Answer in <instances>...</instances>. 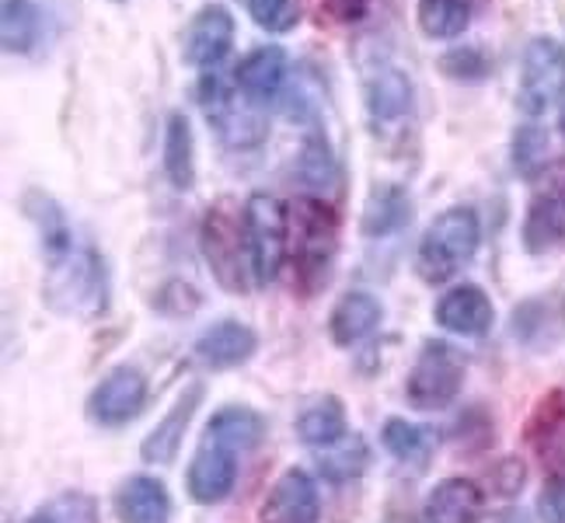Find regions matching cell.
I'll use <instances>...</instances> for the list:
<instances>
[{
	"instance_id": "44dd1931",
	"label": "cell",
	"mask_w": 565,
	"mask_h": 523,
	"mask_svg": "<svg viewBox=\"0 0 565 523\" xmlns=\"http://www.w3.org/2000/svg\"><path fill=\"white\" fill-rule=\"evenodd\" d=\"M412 221V200L402 185H374L371 195L363 203V216H360V231L366 237H391L398 234L405 224Z\"/></svg>"
},
{
	"instance_id": "d6a6232c",
	"label": "cell",
	"mask_w": 565,
	"mask_h": 523,
	"mask_svg": "<svg viewBox=\"0 0 565 523\" xmlns=\"http://www.w3.org/2000/svg\"><path fill=\"white\" fill-rule=\"evenodd\" d=\"M248 14L266 32H290L300 21L297 0H248Z\"/></svg>"
},
{
	"instance_id": "5b68a950",
	"label": "cell",
	"mask_w": 565,
	"mask_h": 523,
	"mask_svg": "<svg viewBox=\"0 0 565 523\" xmlns=\"http://www.w3.org/2000/svg\"><path fill=\"white\" fill-rule=\"evenodd\" d=\"M248 262L255 287H269L279 276L290 248V210L269 192H252L245 200Z\"/></svg>"
},
{
	"instance_id": "8d00e7d4",
	"label": "cell",
	"mask_w": 565,
	"mask_h": 523,
	"mask_svg": "<svg viewBox=\"0 0 565 523\" xmlns=\"http://www.w3.org/2000/svg\"><path fill=\"white\" fill-rule=\"evenodd\" d=\"M384 523H416V516L405 513V510H391V513L384 516Z\"/></svg>"
},
{
	"instance_id": "e575fe53",
	"label": "cell",
	"mask_w": 565,
	"mask_h": 523,
	"mask_svg": "<svg viewBox=\"0 0 565 523\" xmlns=\"http://www.w3.org/2000/svg\"><path fill=\"white\" fill-rule=\"evenodd\" d=\"M537 520L541 523H565V471L552 474L545 489L537 492Z\"/></svg>"
},
{
	"instance_id": "f546056e",
	"label": "cell",
	"mask_w": 565,
	"mask_h": 523,
	"mask_svg": "<svg viewBox=\"0 0 565 523\" xmlns=\"http://www.w3.org/2000/svg\"><path fill=\"white\" fill-rule=\"evenodd\" d=\"M29 523H102V513H98V499L88 495V492H60L53 495L50 503H42Z\"/></svg>"
},
{
	"instance_id": "d6986e66",
	"label": "cell",
	"mask_w": 565,
	"mask_h": 523,
	"mask_svg": "<svg viewBox=\"0 0 565 523\" xmlns=\"http://www.w3.org/2000/svg\"><path fill=\"white\" fill-rule=\"evenodd\" d=\"M381 318H384V308L374 293H366V290L342 293L329 314V335L339 349H353L381 329Z\"/></svg>"
},
{
	"instance_id": "4fadbf2b",
	"label": "cell",
	"mask_w": 565,
	"mask_h": 523,
	"mask_svg": "<svg viewBox=\"0 0 565 523\" xmlns=\"http://www.w3.org/2000/svg\"><path fill=\"white\" fill-rule=\"evenodd\" d=\"M366 116L381 137L398 134L412 119V81L398 67H381L366 81Z\"/></svg>"
},
{
	"instance_id": "277c9868",
	"label": "cell",
	"mask_w": 565,
	"mask_h": 523,
	"mask_svg": "<svg viewBox=\"0 0 565 523\" xmlns=\"http://www.w3.org/2000/svg\"><path fill=\"white\" fill-rule=\"evenodd\" d=\"M294 206V287L315 293L329 279L339 248V213L324 200H297Z\"/></svg>"
},
{
	"instance_id": "ac0fdd59",
	"label": "cell",
	"mask_w": 565,
	"mask_h": 523,
	"mask_svg": "<svg viewBox=\"0 0 565 523\" xmlns=\"http://www.w3.org/2000/svg\"><path fill=\"white\" fill-rule=\"evenodd\" d=\"M200 398H203V384H189V391H182L179 402L164 412V419L143 436L140 457L147 465H171L175 461L179 447L185 440V429L195 416V408H200Z\"/></svg>"
},
{
	"instance_id": "6da1fadb",
	"label": "cell",
	"mask_w": 565,
	"mask_h": 523,
	"mask_svg": "<svg viewBox=\"0 0 565 523\" xmlns=\"http://www.w3.org/2000/svg\"><path fill=\"white\" fill-rule=\"evenodd\" d=\"M42 297H46V303L56 314H67L77 321L98 318L108 303V279H105L102 255L84 245H71L50 255Z\"/></svg>"
},
{
	"instance_id": "1f68e13d",
	"label": "cell",
	"mask_w": 565,
	"mask_h": 523,
	"mask_svg": "<svg viewBox=\"0 0 565 523\" xmlns=\"http://www.w3.org/2000/svg\"><path fill=\"white\" fill-rule=\"evenodd\" d=\"M440 71L458 81H482L492 74V60L478 46H458L440 56Z\"/></svg>"
},
{
	"instance_id": "8992f818",
	"label": "cell",
	"mask_w": 565,
	"mask_h": 523,
	"mask_svg": "<svg viewBox=\"0 0 565 523\" xmlns=\"http://www.w3.org/2000/svg\"><path fill=\"white\" fill-rule=\"evenodd\" d=\"M465 374H468V363L450 342H440V339L426 342L405 381V398L419 412H440L450 402H458L465 387Z\"/></svg>"
},
{
	"instance_id": "7a4b0ae2",
	"label": "cell",
	"mask_w": 565,
	"mask_h": 523,
	"mask_svg": "<svg viewBox=\"0 0 565 523\" xmlns=\"http://www.w3.org/2000/svg\"><path fill=\"white\" fill-rule=\"evenodd\" d=\"M203 258L227 293H248L252 262H248V231H245V206L234 200H216L200 227Z\"/></svg>"
},
{
	"instance_id": "7402d4cb",
	"label": "cell",
	"mask_w": 565,
	"mask_h": 523,
	"mask_svg": "<svg viewBox=\"0 0 565 523\" xmlns=\"http://www.w3.org/2000/svg\"><path fill=\"white\" fill-rule=\"evenodd\" d=\"M266 436V419L258 416L248 405H227L221 412H213L206 423V440H216L231 447L234 453H248L263 444Z\"/></svg>"
},
{
	"instance_id": "52a82bcc",
	"label": "cell",
	"mask_w": 565,
	"mask_h": 523,
	"mask_svg": "<svg viewBox=\"0 0 565 523\" xmlns=\"http://www.w3.org/2000/svg\"><path fill=\"white\" fill-rule=\"evenodd\" d=\"M562 98H565V46L552 35H537L527 42L524 60H520L516 102L527 116H545Z\"/></svg>"
},
{
	"instance_id": "484cf974",
	"label": "cell",
	"mask_w": 565,
	"mask_h": 523,
	"mask_svg": "<svg viewBox=\"0 0 565 523\" xmlns=\"http://www.w3.org/2000/svg\"><path fill=\"white\" fill-rule=\"evenodd\" d=\"M371 465V447L360 433H345L342 440L318 450V471L329 478L332 485L356 482V478Z\"/></svg>"
},
{
	"instance_id": "4316f807",
	"label": "cell",
	"mask_w": 565,
	"mask_h": 523,
	"mask_svg": "<svg viewBox=\"0 0 565 523\" xmlns=\"http://www.w3.org/2000/svg\"><path fill=\"white\" fill-rule=\"evenodd\" d=\"M42 35V11L32 0H4L0 4V39H4V53L25 56L35 50Z\"/></svg>"
},
{
	"instance_id": "74e56055",
	"label": "cell",
	"mask_w": 565,
	"mask_h": 523,
	"mask_svg": "<svg viewBox=\"0 0 565 523\" xmlns=\"http://www.w3.org/2000/svg\"><path fill=\"white\" fill-rule=\"evenodd\" d=\"M499 523H524V520H520V513H507V516L499 520Z\"/></svg>"
},
{
	"instance_id": "5bb4252c",
	"label": "cell",
	"mask_w": 565,
	"mask_h": 523,
	"mask_svg": "<svg viewBox=\"0 0 565 523\" xmlns=\"http://www.w3.org/2000/svg\"><path fill=\"white\" fill-rule=\"evenodd\" d=\"M437 324L447 329L450 335H465V339H478L492 329L495 321V308L489 293L478 287V282H461V287L447 290L437 300Z\"/></svg>"
},
{
	"instance_id": "836d02e7",
	"label": "cell",
	"mask_w": 565,
	"mask_h": 523,
	"mask_svg": "<svg viewBox=\"0 0 565 523\" xmlns=\"http://www.w3.org/2000/svg\"><path fill=\"white\" fill-rule=\"evenodd\" d=\"M524 478H527V468L520 457H499V461L489 468V482H492V492L495 495H516L520 489H524Z\"/></svg>"
},
{
	"instance_id": "2e32d148",
	"label": "cell",
	"mask_w": 565,
	"mask_h": 523,
	"mask_svg": "<svg viewBox=\"0 0 565 523\" xmlns=\"http://www.w3.org/2000/svg\"><path fill=\"white\" fill-rule=\"evenodd\" d=\"M287 67H290L287 50L269 42V46L252 50L242 63H237L234 84H237V92H242L245 102L269 105L273 98H279L282 84H287Z\"/></svg>"
},
{
	"instance_id": "8fae6325",
	"label": "cell",
	"mask_w": 565,
	"mask_h": 523,
	"mask_svg": "<svg viewBox=\"0 0 565 523\" xmlns=\"http://www.w3.org/2000/svg\"><path fill=\"white\" fill-rule=\"evenodd\" d=\"M321 520V495L315 478L303 468L282 471L269 495L258 510V523H318Z\"/></svg>"
},
{
	"instance_id": "9a60e30c",
	"label": "cell",
	"mask_w": 565,
	"mask_h": 523,
	"mask_svg": "<svg viewBox=\"0 0 565 523\" xmlns=\"http://www.w3.org/2000/svg\"><path fill=\"white\" fill-rule=\"evenodd\" d=\"M195 360L210 370H234L242 366L255 356L258 349V335L252 324L245 321H234V318H224V321H213L210 329H203V335L195 339Z\"/></svg>"
},
{
	"instance_id": "d590c367",
	"label": "cell",
	"mask_w": 565,
	"mask_h": 523,
	"mask_svg": "<svg viewBox=\"0 0 565 523\" xmlns=\"http://www.w3.org/2000/svg\"><path fill=\"white\" fill-rule=\"evenodd\" d=\"M366 8H371V0H324V11L335 21H360Z\"/></svg>"
},
{
	"instance_id": "f1b7e54d",
	"label": "cell",
	"mask_w": 565,
	"mask_h": 523,
	"mask_svg": "<svg viewBox=\"0 0 565 523\" xmlns=\"http://www.w3.org/2000/svg\"><path fill=\"white\" fill-rule=\"evenodd\" d=\"M416 18L429 39H458L471 25V4L468 0H419Z\"/></svg>"
},
{
	"instance_id": "3957f363",
	"label": "cell",
	"mask_w": 565,
	"mask_h": 523,
	"mask_svg": "<svg viewBox=\"0 0 565 523\" xmlns=\"http://www.w3.org/2000/svg\"><path fill=\"white\" fill-rule=\"evenodd\" d=\"M478 245H482L478 213L471 206H450L433 216V224L426 227L416 252V269L426 282L437 287V282H447L468 266Z\"/></svg>"
},
{
	"instance_id": "4dcf8cb0",
	"label": "cell",
	"mask_w": 565,
	"mask_h": 523,
	"mask_svg": "<svg viewBox=\"0 0 565 523\" xmlns=\"http://www.w3.org/2000/svg\"><path fill=\"white\" fill-rule=\"evenodd\" d=\"M513 164L520 174H527V179H537L541 171H545L552 161H548V134L541 126L527 122L516 129L513 137Z\"/></svg>"
},
{
	"instance_id": "cb8c5ba5",
	"label": "cell",
	"mask_w": 565,
	"mask_h": 523,
	"mask_svg": "<svg viewBox=\"0 0 565 523\" xmlns=\"http://www.w3.org/2000/svg\"><path fill=\"white\" fill-rule=\"evenodd\" d=\"M161 161L164 174L175 189H189L195 182V140H192V122L185 113H171L164 122V143H161Z\"/></svg>"
},
{
	"instance_id": "ba28073f",
	"label": "cell",
	"mask_w": 565,
	"mask_h": 523,
	"mask_svg": "<svg viewBox=\"0 0 565 523\" xmlns=\"http://www.w3.org/2000/svg\"><path fill=\"white\" fill-rule=\"evenodd\" d=\"M565 245V158L552 161L534 179V192L524 216V248L545 255Z\"/></svg>"
},
{
	"instance_id": "9c48e42d",
	"label": "cell",
	"mask_w": 565,
	"mask_h": 523,
	"mask_svg": "<svg viewBox=\"0 0 565 523\" xmlns=\"http://www.w3.org/2000/svg\"><path fill=\"white\" fill-rule=\"evenodd\" d=\"M147 405V377L137 366H116L98 381L88 398V416L98 426H126L134 423Z\"/></svg>"
},
{
	"instance_id": "e0dca14e",
	"label": "cell",
	"mask_w": 565,
	"mask_h": 523,
	"mask_svg": "<svg viewBox=\"0 0 565 523\" xmlns=\"http://www.w3.org/2000/svg\"><path fill=\"white\" fill-rule=\"evenodd\" d=\"M426 523H482L486 520V489L471 478H444L433 485L423 503Z\"/></svg>"
},
{
	"instance_id": "83f0119b",
	"label": "cell",
	"mask_w": 565,
	"mask_h": 523,
	"mask_svg": "<svg viewBox=\"0 0 565 523\" xmlns=\"http://www.w3.org/2000/svg\"><path fill=\"white\" fill-rule=\"evenodd\" d=\"M381 440L387 447L391 457H398L402 465H416V468H426L429 453H433V433L426 426H416L402 416H391L381 429Z\"/></svg>"
},
{
	"instance_id": "603a6c76",
	"label": "cell",
	"mask_w": 565,
	"mask_h": 523,
	"mask_svg": "<svg viewBox=\"0 0 565 523\" xmlns=\"http://www.w3.org/2000/svg\"><path fill=\"white\" fill-rule=\"evenodd\" d=\"M527 444L545 461L565 465V391H548L527 423Z\"/></svg>"
},
{
	"instance_id": "ffe728a7",
	"label": "cell",
	"mask_w": 565,
	"mask_h": 523,
	"mask_svg": "<svg viewBox=\"0 0 565 523\" xmlns=\"http://www.w3.org/2000/svg\"><path fill=\"white\" fill-rule=\"evenodd\" d=\"M116 513L122 523H168L171 495L158 478L134 474V478H126L116 492Z\"/></svg>"
},
{
	"instance_id": "d4e9b609",
	"label": "cell",
	"mask_w": 565,
	"mask_h": 523,
	"mask_svg": "<svg viewBox=\"0 0 565 523\" xmlns=\"http://www.w3.org/2000/svg\"><path fill=\"white\" fill-rule=\"evenodd\" d=\"M345 433H350V423H345V405L335 395L318 398L315 405H308L297 416V436H300V444H308L315 450L342 440Z\"/></svg>"
},
{
	"instance_id": "7c38bea8",
	"label": "cell",
	"mask_w": 565,
	"mask_h": 523,
	"mask_svg": "<svg viewBox=\"0 0 565 523\" xmlns=\"http://www.w3.org/2000/svg\"><path fill=\"white\" fill-rule=\"evenodd\" d=\"M234 482H237V453L203 436V444L189 461V474H185L189 495L200 506H216L234 492Z\"/></svg>"
},
{
	"instance_id": "f35d334b",
	"label": "cell",
	"mask_w": 565,
	"mask_h": 523,
	"mask_svg": "<svg viewBox=\"0 0 565 523\" xmlns=\"http://www.w3.org/2000/svg\"><path fill=\"white\" fill-rule=\"evenodd\" d=\"M558 126H562V134H565V105H562V116H558Z\"/></svg>"
},
{
	"instance_id": "30bf717a",
	"label": "cell",
	"mask_w": 565,
	"mask_h": 523,
	"mask_svg": "<svg viewBox=\"0 0 565 523\" xmlns=\"http://www.w3.org/2000/svg\"><path fill=\"white\" fill-rule=\"evenodd\" d=\"M231 46H234V14L224 4H206L192 14L182 42L189 67L210 74L227 60Z\"/></svg>"
}]
</instances>
